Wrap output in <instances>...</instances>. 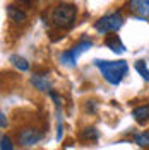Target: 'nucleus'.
Wrapping results in <instances>:
<instances>
[{
    "instance_id": "16",
    "label": "nucleus",
    "mask_w": 149,
    "mask_h": 150,
    "mask_svg": "<svg viewBox=\"0 0 149 150\" xmlns=\"http://www.w3.org/2000/svg\"><path fill=\"white\" fill-rule=\"evenodd\" d=\"M0 149H2V150H14V147H12V140H10L7 135H4V137H2Z\"/></svg>"
},
{
    "instance_id": "3",
    "label": "nucleus",
    "mask_w": 149,
    "mask_h": 150,
    "mask_svg": "<svg viewBox=\"0 0 149 150\" xmlns=\"http://www.w3.org/2000/svg\"><path fill=\"white\" fill-rule=\"evenodd\" d=\"M123 26V17L120 12H112L100 17L94 22V29L100 34H108V33H117L118 29Z\"/></svg>"
},
{
    "instance_id": "18",
    "label": "nucleus",
    "mask_w": 149,
    "mask_h": 150,
    "mask_svg": "<svg viewBox=\"0 0 149 150\" xmlns=\"http://www.w3.org/2000/svg\"><path fill=\"white\" fill-rule=\"evenodd\" d=\"M21 2H29V0H21Z\"/></svg>"
},
{
    "instance_id": "14",
    "label": "nucleus",
    "mask_w": 149,
    "mask_h": 150,
    "mask_svg": "<svg viewBox=\"0 0 149 150\" xmlns=\"http://www.w3.org/2000/svg\"><path fill=\"white\" fill-rule=\"evenodd\" d=\"M135 70L140 74V77H142L144 80H148V82H149V68H148V65H146V62H144V60L135 62Z\"/></svg>"
},
{
    "instance_id": "9",
    "label": "nucleus",
    "mask_w": 149,
    "mask_h": 150,
    "mask_svg": "<svg viewBox=\"0 0 149 150\" xmlns=\"http://www.w3.org/2000/svg\"><path fill=\"white\" fill-rule=\"evenodd\" d=\"M98 138H100V133H98V130H96L94 126H91V128H84V130L81 131V135H79V140L84 142V143L96 142Z\"/></svg>"
},
{
    "instance_id": "10",
    "label": "nucleus",
    "mask_w": 149,
    "mask_h": 150,
    "mask_svg": "<svg viewBox=\"0 0 149 150\" xmlns=\"http://www.w3.org/2000/svg\"><path fill=\"white\" fill-rule=\"evenodd\" d=\"M91 46H93V41H89V39H81L79 43H75L74 46H72V50H70V51H72L77 58H79V55H81V53L87 51Z\"/></svg>"
},
{
    "instance_id": "2",
    "label": "nucleus",
    "mask_w": 149,
    "mask_h": 150,
    "mask_svg": "<svg viewBox=\"0 0 149 150\" xmlns=\"http://www.w3.org/2000/svg\"><path fill=\"white\" fill-rule=\"evenodd\" d=\"M75 17H77V9H75V5L67 4V2L57 4L55 7L52 9V14H50L52 24L58 29H70L74 26Z\"/></svg>"
},
{
    "instance_id": "15",
    "label": "nucleus",
    "mask_w": 149,
    "mask_h": 150,
    "mask_svg": "<svg viewBox=\"0 0 149 150\" xmlns=\"http://www.w3.org/2000/svg\"><path fill=\"white\" fill-rule=\"evenodd\" d=\"M134 140L137 145L140 147H149V131H142V133H137L134 137Z\"/></svg>"
},
{
    "instance_id": "13",
    "label": "nucleus",
    "mask_w": 149,
    "mask_h": 150,
    "mask_svg": "<svg viewBox=\"0 0 149 150\" xmlns=\"http://www.w3.org/2000/svg\"><path fill=\"white\" fill-rule=\"evenodd\" d=\"M60 62H62V63H65V65H69V67H74L75 63H77V56L69 50V51H65V53H62Z\"/></svg>"
},
{
    "instance_id": "1",
    "label": "nucleus",
    "mask_w": 149,
    "mask_h": 150,
    "mask_svg": "<svg viewBox=\"0 0 149 150\" xmlns=\"http://www.w3.org/2000/svg\"><path fill=\"white\" fill-rule=\"evenodd\" d=\"M94 65L100 68L103 79L112 85H118L123 79V75L127 74L129 65L127 62L118 60V62H106V60H94Z\"/></svg>"
},
{
    "instance_id": "12",
    "label": "nucleus",
    "mask_w": 149,
    "mask_h": 150,
    "mask_svg": "<svg viewBox=\"0 0 149 150\" xmlns=\"http://www.w3.org/2000/svg\"><path fill=\"white\" fill-rule=\"evenodd\" d=\"M10 62H12V65H14V67H17L21 72H28V70H29V63L26 62V58H22V56L12 55V56H10Z\"/></svg>"
},
{
    "instance_id": "17",
    "label": "nucleus",
    "mask_w": 149,
    "mask_h": 150,
    "mask_svg": "<svg viewBox=\"0 0 149 150\" xmlns=\"http://www.w3.org/2000/svg\"><path fill=\"white\" fill-rule=\"evenodd\" d=\"M0 123H2V128L7 126V120H5V112H0Z\"/></svg>"
},
{
    "instance_id": "4",
    "label": "nucleus",
    "mask_w": 149,
    "mask_h": 150,
    "mask_svg": "<svg viewBox=\"0 0 149 150\" xmlns=\"http://www.w3.org/2000/svg\"><path fill=\"white\" fill-rule=\"evenodd\" d=\"M16 138L21 147H33L43 140V130H39L38 126H24L17 130Z\"/></svg>"
},
{
    "instance_id": "5",
    "label": "nucleus",
    "mask_w": 149,
    "mask_h": 150,
    "mask_svg": "<svg viewBox=\"0 0 149 150\" xmlns=\"http://www.w3.org/2000/svg\"><path fill=\"white\" fill-rule=\"evenodd\" d=\"M127 9L137 19H149V0H129Z\"/></svg>"
},
{
    "instance_id": "6",
    "label": "nucleus",
    "mask_w": 149,
    "mask_h": 150,
    "mask_svg": "<svg viewBox=\"0 0 149 150\" xmlns=\"http://www.w3.org/2000/svg\"><path fill=\"white\" fill-rule=\"evenodd\" d=\"M105 46L110 48L113 53H125V46H123V43L120 41V38L117 36V34H106V38H105Z\"/></svg>"
},
{
    "instance_id": "7",
    "label": "nucleus",
    "mask_w": 149,
    "mask_h": 150,
    "mask_svg": "<svg viewBox=\"0 0 149 150\" xmlns=\"http://www.w3.org/2000/svg\"><path fill=\"white\" fill-rule=\"evenodd\" d=\"M5 10H7V17H9L12 22H16V24H21V22L26 21V12L21 10L19 7H16V5H7Z\"/></svg>"
},
{
    "instance_id": "8",
    "label": "nucleus",
    "mask_w": 149,
    "mask_h": 150,
    "mask_svg": "<svg viewBox=\"0 0 149 150\" xmlns=\"http://www.w3.org/2000/svg\"><path fill=\"white\" fill-rule=\"evenodd\" d=\"M132 118L137 123H146L149 120V104H142V106H137L134 111H132Z\"/></svg>"
},
{
    "instance_id": "11",
    "label": "nucleus",
    "mask_w": 149,
    "mask_h": 150,
    "mask_svg": "<svg viewBox=\"0 0 149 150\" xmlns=\"http://www.w3.org/2000/svg\"><path fill=\"white\" fill-rule=\"evenodd\" d=\"M31 82H33V85H34L36 89H39V91H50V84H48V80L43 75H33Z\"/></svg>"
}]
</instances>
